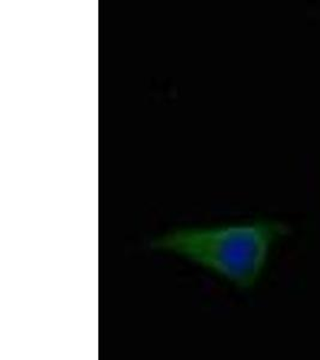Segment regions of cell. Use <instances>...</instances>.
Returning a JSON list of instances; mask_svg holds the SVG:
<instances>
[{"label":"cell","mask_w":320,"mask_h":360,"mask_svg":"<svg viewBox=\"0 0 320 360\" xmlns=\"http://www.w3.org/2000/svg\"><path fill=\"white\" fill-rule=\"evenodd\" d=\"M291 232L272 219L227 225L189 226L152 239V249L169 251L246 291L262 278L272 246Z\"/></svg>","instance_id":"6da1fadb"}]
</instances>
